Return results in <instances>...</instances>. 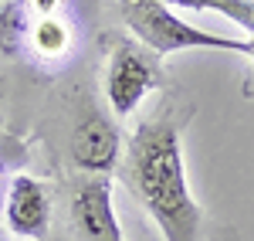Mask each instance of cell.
<instances>
[{"label":"cell","instance_id":"6da1fadb","mask_svg":"<svg viewBox=\"0 0 254 241\" xmlns=\"http://www.w3.org/2000/svg\"><path fill=\"white\" fill-rule=\"evenodd\" d=\"M126 180L159 228L163 241H196L203 214L190 194L180 122L170 112L146 116L129 136Z\"/></svg>","mask_w":254,"mask_h":241},{"label":"cell","instance_id":"7a4b0ae2","mask_svg":"<svg viewBox=\"0 0 254 241\" xmlns=\"http://www.w3.org/2000/svg\"><path fill=\"white\" fill-rule=\"evenodd\" d=\"M122 20L136 34L142 48H149L159 61L176 51H196V48H217V51H237L251 55V38L237 41L224 34H210L203 27H193L183 17H176L173 7L153 3V0H122Z\"/></svg>","mask_w":254,"mask_h":241},{"label":"cell","instance_id":"3957f363","mask_svg":"<svg viewBox=\"0 0 254 241\" xmlns=\"http://www.w3.org/2000/svg\"><path fill=\"white\" fill-rule=\"evenodd\" d=\"M163 85V72H159V58L142 48L136 41H119L109 55V68H105V95L116 116H132L136 105L153 88Z\"/></svg>","mask_w":254,"mask_h":241},{"label":"cell","instance_id":"277c9868","mask_svg":"<svg viewBox=\"0 0 254 241\" xmlns=\"http://www.w3.org/2000/svg\"><path fill=\"white\" fill-rule=\"evenodd\" d=\"M71 228L81 241H126L112 204V180L92 177L71 194Z\"/></svg>","mask_w":254,"mask_h":241},{"label":"cell","instance_id":"5b68a950","mask_svg":"<svg viewBox=\"0 0 254 241\" xmlns=\"http://www.w3.org/2000/svg\"><path fill=\"white\" fill-rule=\"evenodd\" d=\"M3 224L14 238H27V241H41L51 228V197L44 190V183L17 173L7 183L3 194Z\"/></svg>","mask_w":254,"mask_h":241},{"label":"cell","instance_id":"8992f818","mask_svg":"<svg viewBox=\"0 0 254 241\" xmlns=\"http://www.w3.org/2000/svg\"><path fill=\"white\" fill-rule=\"evenodd\" d=\"M71 160L78 170L92 173V177H109L122 160V136L109 119L102 116H88L75 129L71 140Z\"/></svg>","mask_w":254,"mask_h":241},{"label":"cell","instance_id":"52a82bcc","mask_svg":"<svg viewBox=\"0 0 254 241\" xmlns=\"http://www.w3.org/2000/svg\"><path fill=\"white\" fill-rule=\"evenodd\" d=\"M71 48H75V27H71L68 14L31 20V31H27L24 51H31V55L41 58V61H61Z\"/></svg>","mask_w":254,"mask_h":241},{"label":"cell","instance_id":"ba28073f","mask_svg":"<svg viewBox=\"0 0 254 241\" xmlns=\"http://www.w3.org/2000/svg\"><path fill=\"white\" fill-rule=\"evenodd\" d=\"M27 31H31V14H27L24 0H7L0 7V51L20 55L27 44Z\"/></svg>","mask_w":254,"mask_h":241},{"label":"cell","instance_id":"9c48e42d","mask_svg":"<svg viewBox=\"0 0 254 241\" xmlns=\"http://www.w3.org/2000/svg\"><path fill=\"white\" fill-rule=\"evenodd\" d=\"M227 20H234V24H241L248 34H251V81L244 85V95L248 99H254V0H237L234 3V10L227 14Z\"/></svg>","mask_w":254,"mask_h":241},{"label":"cell","instance_id":"30bf717a","mask_svg":"<svg viewBox=\"0 0 254 241\" xmlns=\"http://www.w3.org/2000/svg\"><path fill=\"white\" fill-rule=\"evenodd\" d=\"M31 20H41V17H61L68 10V0H24Z\"/></svg>","mask_w":254,"mask_h":241},{"label":"cell","instance_id":"8fae6325","mask_svg":"<svg viewBox=\"0 0 254 241\" xmlns=\"http://www.w3.org/2000/svg\"><path fill=\"white\" fill-rule=\"evenodd\" d=\"M153 3H166V7H187V0H153ZM190 10V7H187Z\"/></svg>","mask_w":254,"mask_h":241},{"label":"cell","instance_id":"7c38bea8","mask_svg":"<svg viewBox=\"0 0 254 241\" xmlns=\"http://www.w3.org/2000/svg\"><path fill=\"white\" fill-rule=\"evenodd\" d=\"M0 102H3V85H0Z\"/></svg>","mask_w":254,"mask_h":241}]
</instances>
